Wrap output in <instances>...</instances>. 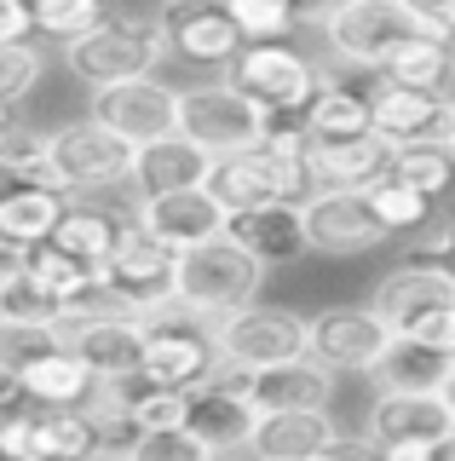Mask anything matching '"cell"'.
<instances>
[{
  "instance_id": "1",
  "label": "cell",
  "mask_w": 455,
  "mask_h": 461,
  "mask_svg": "<svg viewBox=\"0 0 455 461\" xmlns=\"http://www.w3.org/2000/svg\"><path fill=\"white\" fill-rule=\"evenodd\" d=\"M219 335H213V317L191 312L184 300H174L167 312L145 317V364L138 381L145 386H174V393H196L219 375Z\"/></svg>"
},
{
  "instance_id": "2",
  "label": "cell",
  "mask_w": 455,
  "mask_h": 461,
  "mask_svg": "<svg viewBox=\"0 0 455 461\" xmlns=\"http://www.w3.org/2000/svg\"><path fill=\"white\" fill-rule=\"evenodd\" d=\"M208 191L219 196L225 213H243V208H265V202H306L317 191V179H311L306 150L254 144V150H236V156H213Z\"/></svg>"
},
{
  "instance_id": "3",
  "label": "cell",
  "mask_w": 455,
  "mask_h": 461,
  "mask_svg": "<svg viewBox=\"0 0 455 461\" xmlns=\"http://www.w3.org/2000/svg\"><path fill=\"white\" fill-rule=\"evenodd\" d=\"M179 133L208 156H236L272 139V110L254 104L236 81H196L179 93Z\"/></svg>"
},
{
  "instance_id": "4",
  "label": "cell",
  "mask_w": 455,
  "mask_h": 461,
  "mask_svg": "<svg viewBox=\"0 0 455 461\" xmlns=\"http://www.w3.org/2000/svg\"><path fill=\"white\" fill-rule=\"evenodd\" d=\"M174 52L162 35V23H138V18H110L98 23L93 35H76L64 41V64L76 81L87 86H116V81H138V76H156V64Z\"/></svg>"
},
{
  "instance_id": "5",
  "label": "cell",
  "mask_w": 455,
  "mask_h": 461,
  "mask_svg": "<svg viewBox=\"0 0 455 461\" xmlns=\"http://www.w3.org/2000/svg\"><path fill=\"white\" fill-rule=\"evenodd\" d=\"M47 156H52V179H58L69 196L127 185L133 167H138V144L121 139L116 127H104L98 115H81V122L52 127V133H47Z\"/></svg>"
},
{
  "instance_id": "6",
  "label": "cell",
  "mask_w": 455,
  "mask_h": 461,
  "mask_svg": "<svg viewBox=\"0 0 455 461\" xmlns=\"http://www.w3.org/2000/svg\"><path fill=\"white\" fill-rule=\"evenodd\" d=\"M265 283V266L236 237H213L179 259V300L202 317H225L236 306H254Z\"/></svg>"
},
{
  "instance_id": "7",
  "label": "cell",
  "mask_w": 455,
  "mask_h": 461,
  "mask_svg": "<svg viewBox=\"0 0 455 461\" xmlns=\"http://www.w3.org/2000/svg\"><path fill=\"white\" fill-rule=\"evenodd\" d=\"M415 35H426V29L409 18L397 0H335V12L323 18L329 52L352 69H375V76L392 64V52Z\"/></svg>"
},
{
  "instance_id": "8",
  "label": "cell",
  "mask_w": 455,
  "mask_h": 461,
  "mask_svg": "<svg viewBox=\"0 0 455 461\" xmlns=\"http://www.w3.org/2000/svg\"><path fill=\"white\" fill-rule=\"evenodd\" d=\"M213 335H219V357L236 369H272L289 364V357L311 352V317L289 312V306H236L225 317H213Z\"/></svg>"
},
{
  "instance_id": "9",
  "label": "cell",
  "mask_w": 455,
  "mask_h": 461,
  "mask_svg": "<svg viewBox=\"0 0 455 461\" xmlns=\"http://www.w3.org/2000/svg\"><path fill=\"white\" fill-rule=\"evenodd\" d=\"M58 335L98 375V386L138 381V364H145V317H133V312H64Z\"/></svg>"
},
{
  "instance_id": "10",
  "label": "cell",
  "mask_w": 455,
  "mask_h": 461,
  "mask_svg": "<svg viewBox=\"0 0 455 461\" xmlns=\"http://www.w3.org/2000/svg\"><path fill=\"white\" fill-rule=\"evenodd\" d=\"M231 81L272 115H306V104L323 86V69L294 47H282V41H248L231 64Z\"/></svg>"
},
{
  "instance_id": "11",
  "label": "cell",
  "mask_w": 455,
  "mask_h": 461,
  "mask_svg": "<svg viewBox=\"0 0 455 461\" xmlns=\"http://www.w3.org/2000/svg\"><path fill=\"white\" fill-rule=\"evenodd\" d=\"M179 259H184L179 249L156 242L150 230H133L127 249L104 266V288L121 300V312L156 317V312H167L179 300Z\"/></svg>"
},
{
  "instance_id": "12",
  "label": "cell",
  "mask_w": 455,
  "mask_h": 461,
  "mask_svg": "<svg viewBox=\"0 0 455 461\" xmlns=\"http://www.w3.org/2000/svg\"><path fill=\"white\" fill-rule=\"evenodd\" d=\"M300 225L311 254H369L392 237L380 213L369 208V191H329V185H317L300 202Z\"/></svg>"
},
{
  "instance_id": "13",
  "label": "cell",
  "mask_w": 455,
  "mask_h": 461,
  "mask_svg": "<svg viewBox=\"0 0 455 461\" xmlns=\"http://www.w3.org/2000/svg\"><path fill=\"white\" fill-rule=\"evenodd\" d=\"M450 432L455 403L444 393H380L363 421V438L375 450H438Z\"/></svg>"
},
{
  "instance_id": "14",
  "label": "cell",
  "mask_w": 455,
  "mask_h": 461,
  "mask_svg": "<svg viewBox=\"0 0 455 461\" xmlns=\"http://www.w3.org/2000/svg\"><path fill=\"white\" fill-rule=\"evenodd\" d=\"M392 340H397V329L375 312V300L369 306H323L311 317V357H323L329 369H363L369 375L392 352Z\"/></svg>"
},
{
  "instance_id": "15",
  "label": "cell",
  "mask_w": 455,
  "mask_h": 461,
  "mask_svg": "<svg viewBox=\"0 0 455 461\" xmlns=\"http://www.w3.org/2000/svg\"><path fill=\"white\" fill-rule=\"evenodd\" d=\"M133 213H138V230H150L156 242H167V249H179V254L202 249V242H213V237H225V225H231V213L219 208V196H213L208 185L138 196Z\"/></svg>"
},
{
  "instance_id": "16",
  "label": "cell",
  "mask_w": 455,
  "mask_h": 461,
  "mask_svg": "<svg viewBox=\"0 0 455 461\" xmlns=\"http://www.w3.org/2000/svg\"><path fill=\"white\" fill-rule=\"evenodd\" d=\"M156 23H162L167 47H174L179 58H191V64H208V69H231L236 52L248 47L225 0H167Z\"/></svg>"
},
{
  "instance_id": "17",
  "label": "cell",
  "mask_w": 455,
  "mask_h": 461,
  "mask_svg": "<svg viewBox=\"0 0 455 461\" xmlns=\"http://www.w3.org/2000/svg\"><path fill=\"white\" fill-rule=\"evenodd\" d=\"M87 115H98L104 127H116V133L133 139V144H150V139L179 133V86H167L156 76L93 86V110Z\"/></svg>"
},
{
  "instance_id": "18",
  "label": "cell",
  "mask_w": 455,
  "mask_h": 461,
  "mask_svg": "<svg viewBox=\"0 0 455 461\" xmlns=\"http://www.w3.org/2000/svg\"><path fill=\"white\" fill-rule=\"evenodd\" d=\"M254 421H260V410L248 403V369L219 364V375L191 393V421L184 427H196L219 456H231V450H248Z\"/></svg>"
},
{
  "instance_id": "19",
  "label": "cell",
  "mask_w": 455,
  "mask_h": 461,
  "mask_svg": "<svg viewBox=\"0 0 455 461\" xmlns=\"http://www.w3.org/2000/svg\"><path fill=\"white\" fill-rule=\"evenodd\" d=\"M340 444V427L329 410H272L248 432L254 461H317Z\"/></svg>"
},
{
  "instance_id": "20",
  "label": "cell",
  "mask_w": 455,
  "mask_h": 461,
  "mask_svg": "<svg viewBox=\"0 0 455 461\" xmlns=\"http://www.w3.org/2000/svg\"><path fill=\"white\" fill-rule=\"evenodd\" d=\"M248 403L260 415L272 410H329L335 403V369L323 357H289L272 369H248Z\"/></svg>"
},
{
  "instance_id": "21",
  "label": "cell",
  "mask_w": 455,
  "mask_h": 461,
  "mask_svg": "<svg viewBox=\"0 0 455 461\" xmlns=\"http://www.w3.org/2000/svg\"><path fill=\"white\" fill-rule=\"evenodd\" d=\"M392 156H397V144H392V139H380V133L306 144L311 179L329 185V191H369V185H380V179L392 173Z\"/></svg>"
},
{
  "instance_id": "22",
  "label": "cell",
  "mask_w": 455,
  "mask_h": 461,
  "mask_svg": "<svg viewBox=\"0 0 455 461\" xmlns=\"http://www.w3.org/2000/svg\"><path fill=\"white\" fill-rule=\"evenodd\" d=\"M225 237H236L265 271H272V266H294L300 254H311L306 249V225H300V202H265V208L231 213Z\"/></svg>"
},
{
  "instance_id": "23",
  "label": "cell",
  "mask_w": 455,
  "mask_h": 461,
  "mask_svg": "<svg viewBox=\"0 0 455 461\" xmlns=\"http://www.w3.org/2000/svg\"><path fill=\"white\" fill-rule=\"evenodd\" d=\"M133 230H138V213L133 208H110V202H69V213H64V225H58V237H52V242L104 271L110 259L127 249Z\"/></svg>"
},
{
  "instance_id": "24",
  "label": "cell",
  "mask_w": 455,
  "mask_h": 461,
  "mask_svg": "<svg viewBox=\"0 0 455 461\" xmlns=\"http://www.w3.org/2000/svg\"><path fill=\"white\" fill-rule=\"evenodd\" d=\"M444 98L450 93H415V86L380 81L369 93V127L392 144H433L438 122H444Z\"/></svg>"
},
{
  "instance_id": "25",
  "label": "cell",
  "mask_w": 455,
  "mask_h": 461,
  "mask_svg": "<svg viewBox=\"0 0 455 461\" xmlns=\"http://www.w3.org/2000/svg\"><path fill=\"white\" fill-rule=\"evenodd\" d=\"M208 173H213V156L202 150V144L184 139V133H167V139L138 144L133 185H138V196H156V191H184V185H208Z\"/></svg>"
},
{
  "instance_id": "26",
  "label": "cell",
  "mask_w": 455,
  "mask_h": 461,
  "mask_svg": "<svg viewBox=\"0 0 455 461\" xmlns=\"http://www.w3.org/2000/svg\"><path fill=\"white\" fill-rule=\"evenodd\" d=\"M69 213V191L64 185H18V191H0V237L40 249V242L58 237Z\"/></svg>"
},
{
  "instance_id": "27",
  "label": "cell",
  "mask_w": 455,
  "mask_h": 461,
  "mask_svg": "<svg viewBox=\"0 0 455 461\" xmlns=\"http://www.w3.org/2000/svg\"><path fill=\"white\" fill-rule=\"evenodd\" d=\"M444 300H455V277L450 271H438V266H426V259H404L397 271H387L375 288V312L387 317V323H409L415 312L426 306H444Z\"/></svg>"
},
{
  "instance_id": "28",
  "label": "cell",
  "mask_w": 455,
  "mask_h": 461,
  "mask_svg": "<svg viewBox=\"0 0 455 461\" xmlns=\"http://www.w3.org/2000/svg\"><path fill=\"white\" fill-rule=\"evenodd\" d=\"M23 393H30V403H40V410H87L93 393H98V375L81 364L69 346H52L47 357H35V364L23 369Z\"/></svg>"
},
{
  "instance_id": "29",
  "label": "cell",
  "mask_w": 455,
  "mask_h": 461,
  "mask_svg": "<svg viewBox=\"0 0 455 461\" xmlns=\"http://www.w3.org/2000/svg\"><path fill=\"white\" fill-rule=\"evenodd\" d=\"M300 122H306V144H329V139H363V133H375V127H369V98L352 93V86H340L335 76H323L317 98L306 104Z\"/></svg>"
},
{
  "instance_id": "30",
  "label": "cell",
  "mask_w": 455,
  "mask_h": 461,
  "mask_svg": "<svg viewBox=\"0 0 455 461\" xmlns=\"http://www.w3.org/2000/svg\"><path fill=\"white\" fill-rule=\"evenodd\" d=\"M369 375H375L380 393H444L450 357H438V352H426V346H415V340L397 335V340H392V352L380 357V364L369 369Z\"/></svg>"
},
{
  "instance_id": "31",
  "label": "cell",
  "mask_w": 455,
  "mask_h": 461,
  "mask_svg": "<svg viewBox=\"0 0 455 461\" xmlns=\"http://www.w3.org/2000/svg\"><path fill=\"white\" fill-rule=\"evenodd\" d=\"M98 427L87 410H40L35 403V461H93Z\"/></svg>"
},
{
  "instance_id": "32",
  "label": "cell",
  "mask_w": 455,
  "mask_h": 461,
  "mask_svg": "<svg viewBox=\"0 0 455 461\" xmlns=\"http://www.w3.org/2000/svg\"><path fill=\"white\" fill-rule=\"evenodd\" d=\"M30 277H35V283H40V288H47V294L58 300L64 312H69L76 300H87V294H93L104 271H98V266H87L81 254L58 249V242H40V249L30 254Z\"/></svg>"
},
{
  "instance_id": "33",
  "label": "cell",
  "mask_w": 455,
  "mask_h": 461,
  "mask_svg": "<svg viewBox=\"0 0 455 461\" xmlns=\"http://www.w3.org/2000/svg\"><path fill=\"white\" fill-rule=\"evenodd\" d=\"M380 81L415 86V93H450L455 64H450V52H444L438 35H415V41H404V47L392 52V64L380 69Z\"/></svg>"
},
{
  "instance_id": "34",
  "label": "cell",
  "mask_w": 455,
  "mask_h": 461,
  "mask_svg": "<svg viewBox=\"0 0 455 461\" xmlns=\"http://www.w3.org/2000/svg\"><path fill=\"white\" fill-rule=\"evenodd\" d=\"M392 179H404V185H415L421 196L444 202L455 191V150H444V144H397Z\"/></svg>"
},
{
  "instance_id": "35",
  "label": "cell",
  "mask_w": 455,
  "mask_h": 461,
  "mask_svg": "<svg viewBox=\"0 0 455 461\" xmlns=\"http://www.w3.org/2000/svg\"><path fill=\"white\" fill-rule=\"evenodd\" d=\"M369 208L380 213V225H387V230H426L438 202L421 196L415 185H404V179H392V173H387L380 185H369Z\"/></svg>"
},
{
  "instance_id": "36",
  "label": "cell",
  "mask_w": 455,
  "mask_h": 461,
  "mask_svg": "<svg viewBox=\"0 0 455 461\" xmlns=\"http://www.w3.org/2000/svg\"><path fill=\"white\" fill-rule=\"evenodd\" d=\"M35 12V35H52V41H76V35H93L98 23H110V0H30Z\"/></svg>"
},
{
  "instance_id": "37",
  "label": "cell",
  "mask_w": 455,
  "mask_h": 461,
  "mask_svg": "<svg viewBox=\"0 0 455 461\" xmlns=\"http://www.w3.org/2000/svg\"><path fill=\"white\" fill-rule=\"evenodd\" d=\"M213 456L219 450L196 427H162V432H138V444L121 461H213Z\"/></svg>"
},
{
  "instance_id": "38",
  "label": "cell",
  "mask_w": 455,
  "mask_h": 461,
  "mask_svg": "<svg viewBox=\"0 0 455 461\" xmlns=\"http://www.w3.org/2000/svg\"><path fill=\"white\" fill-rule=\"evenodd\" d=\"M225 6H231L243 41H289L294 23H300L294 0H225Z\"/></svg>"
},
{
  "instance_id": "39",
  "label": "cell",
  "mask_w": 455,
  "mask_h": 461,
  "mask_svg": "<svg viewBox=\"0 0 455 461\" xmlns=\"http://www.w3.org/2000/svg\"><path fill=\"white\" fill-rule=\"evenodd\" d=\"M52 346H64V335L52 323H0V364L6 369H30L35 357H47Z\"/></svg>"
},
{
  "instance_id": "40",
  "label": "cell",
  "mask_w": 455,
  "mask_h": 461,
  "mask_svg": "<svg viewBox=\"0 0 455 461\" xmlns=\"http://www.w3.org/2000/svg\"><path fill=\"white\" fill-rule=\"evenodd\" d=\"M0 312H6V323H64V306L47 294L35 277H18L12 288H0Z\"/></svg>"
},
{
  "instance_id": "41",
  "label": "cell",
  "mask_w": 455,
  "mask_h": 461,
  "mask_svg": "<svg viewBox=\"0 0 455 461\" xmlns=\"http://www.w3.org/2000/svg\"><path fill=\"white\" fill-rule=\"evenodd\" d=\"M133 421H138V432L184 427V421H191V393H174V386H145V393H133Z\"/></svg>"
},
{
  "instance_id": "42",
  "label": "cell",
  "mask_w": 455,
  "mask_h": 461,
  "mask_svg": "<svg viewBox=\"0 0 455 461\" xmlns=\"http://www.w3.org/2000/svg\"><path fill=\"white\" fill-rule=\"evenodd\" d=\"M397 335L415 340V346H426V352H438V357H455V300L415 312L409 323H397Z\"/></svg>"
},
{
  "instance_id": "43",
  "label": "cell",
  "mask_w": 455,
  "mask_h": 461,
  "mask_svg": "<svg viewBox=\"0 0 455 461\" xmlns=\"http://www.w3.org/2000/svg\"><path fill=\"white\" fill-rule=\"evenodd\" d=\"M40 52L30 47V41H18V47H0V98L6 104H23V98L35 93V81H40Z\"/></svg>"
},
{
  "instance_id": "44",
  "label": "cell",
  "mask_w": 455,
  "mask_h": 461,
  "mask_svg": "<svg viewBox=\"0 0 455 461\" xmlns=\"http://www.w3.org/2000/svg\"><path fill=\"white\" fill-rule=\"evenodd\" d=\"M35 35V12L30 0H0V47H18Z\"/></svg>"
},
{
  "instance_id": "45",
  "label": "cell",
  "mask_w": 455,
  "mask_h": 461,
  "mask_svg": "<svg viewBox=\"0 0 455 461\" xmlns=\"http://www.w3.org/2000/svg\"><path fill=\"white\" fill-rule=\"evenodd\" d=\"M397 6L415 18L426 35H444V29H455V0H397Z\"/></svg>"
},
{
  "instance_id": "46",
  "label": "cell",
  "mask_w": 455,
  "mask_h": 461,
  "mask_svg": "<svg viewBox=\"0 0 455 461\" xmlns=\"http://www.w3.org/2000/svg\"><path fill=\"white\" fill-rule=\"evenodd\" d=\"M30 254H35V249H23V242L0 237V288H12L18 277H30Z\"/></svg>"
},
{
  "instance_id": "47",
  "label": "cell",
  "mask_w": 455,
  "mask_h": 461,
  "mask_svg": "<svg viewBox=\"0 0 455 461\" xmlns=\"http://www.w3.org/2000/svg\"><path fill=\"white\" fill-rule=\"evenodd\" d=\"M415 259H426V266H438V271H450V277H455V220L438 230V237H426V249Z\"/></svg>"
},
{
  "instance_id": "48",
  "label": "cell",
  "mask_w": 455,
  "mask_h": 461,
  "mask_svg": "<svg viewBox=\"0 0 455 461\" xmlns=\"http://www.w3.org/2000/svg\"><path fill=\"white\" fill-rule=\"evenodd\" d=\"M23 403H30V393H23V375L0 364V415H18Z\"/></svg>"
},
{
  "instance_id": "49",
  "label": "cell",
  "mask_w": 455,
  "mask_h": 461,
  "mask_svg": "<svg viewBox=\"0 0 455 461\" xmlns=\"http://www.w3.org/2000/svg\"><path fill=\"white\" fill-rule=\"evenodd\" d=\"M433 144H444V150H455V93L444 98V122H438V139Z\"/></svg>"
},
{
  "instance_id": "50",
  "label": "cell",
  "mask_w": 455,
  "mask_h": 461,
  "mask_svg": "<svg viewBox=\"0 0 455 461\" xmlns=\"http://www.w3.org/2000/svg\"><path fill=\"white\" fill-rule=\"evenodd\" d=\"M433 461H455V432H450L444 444H438V456H433Z\"/></svg>"
},
{
  "instance_id": "51",
  "label": "cell",
  "mask_w": 455,
  "mask_h": 461,
  "mask_svg": "<svg viewBox=\"0 0 455 461\" xmlns=\"http://www.w3.org/2000/svg\"><path fill=\"white\" fill-rule=\"evenodd\" d=\"M12 110H18V104H6V98H0V133H6V127H18V122H12Z\"/></svg>"
},
{
  "instance_id": "52",
  "label": "cell",
  "mask_w": 455,
  "mask_h": 461,
  "mask_svg": "<svg viewBox=\"0 0 455 461\" xmlns=\"http://www.w3.org/2000/svg\"><path fill=\"white\" fill-rule=\"evenodd\" d=\"M444 398L455 403V357H450V375H444Z\"/></svg>"
},
{
  "instance_id": "53",
  "label": "cell",
  "mask_w": 455,
  "mask_h": 461,
  "mask_svg": "<svg viewBox=\"0 0 455 461\" xmlns=\"http://www.w3.org/2000/svg\"><path fill=\"white\" fill-rule=\"evenodd\" d=\"M438 41H444V52H450V64H455V29H444Z\"/></svg>"
},
{
  "instance_id": "54",
  "label": "cell",
  "mask_w": 455,
  "mask_h": 461,
  "mask_svg": "<svg viewBox=\"0 0 455 461\" xmlns=\"http://www.w3.org/2000/svg\"><path fill=\"white\" fill-rule=\"evenodd\" d=\"M93 461H110V456H93Z\"/></svg>"
},
{
  "instance_id": "55",
  "label": "cell",
  "mask_w": 455,
  "mask_h": 461,
  "mask_svg": "<svg viewBox=\"0 0 455 461\" xmlns=\"http://www.w3.org/2000/svg\"><path fill=\"white\" fill-rule=\"evenodd\" d=\"M0 323H6V312H0Z\"/></svg>"
},
{
  "instance_id": "56",
  "label": "cell",
  "mask_w": 455,
  "mask_h": 461,
  "mask_svg": "<svg viewBox=\"0 0 455 461\" xmlns=\"http://www.w3.org/2000/svg\"><path fill=\"white\" fill-rule=\"evenodd\" d=\"M213 461H225V456H213Z\"/></svg>"
},
{
  "instance_id": "57",
  "label": "cell",
  "mask_w": 455,
  "mask_h": 461,
  "mask_svg": "<svg viewBox=\"0 0 455 461\" xmlns=\"http://www.w3.org/2000/svg\"><path fill=\"white\" fill-rule=\"evenodd\" d=\"M0 461H12V456H0Z\"/></svg>"
}]
</instances>
